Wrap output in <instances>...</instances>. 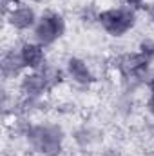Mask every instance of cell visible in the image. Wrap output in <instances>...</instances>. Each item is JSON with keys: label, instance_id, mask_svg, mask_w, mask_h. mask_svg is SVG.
I'll return each instance as SVG.
<instances>
[{"label": "cell", "instance_id": "cell-3", "mask_svg": "<svg viewBox=\"0 0 154 156\" xmlns=\"http://www.w3.org/2000/svg\"><path fill=\"white\" fill-rule=\"evenodd\" d=\"M64 33H65V20L60 13H54V11L44 13L33 29L35 42H38L44 47L53 45L56 40L64 37Z\"/></svg>", "mask_w": 154, "mask_h": 156}, {"label": "cell", "instance_id": "cell-15", "mask_svg": "<svg viewBox=\"0 0 154 156\" xmlns=\"http://www.w3.org/2000/svg\"><path fill=\"white\" fill-rule=\"evenodd\" d=\"M147 111L154 116V96H149V100H147Z\"/></svg>", "mask_w": 154, "mask_h": 156}, {"label": "cell", "instance_id": "cell-10", "mask_svg": "<svg viewBox=\"0 0 154 156\" xmlns=\"http://www.w3.org/2000/svg\"><path fill=\"white\" fill-rule=\"evenodd\" d=\"M40 71L44 73V76H45V80H47V83H49L51 89L64 82V71H62L60 67H56V66H49V64H45Z\"/></svg>", "mask_w": 154, "mask_h": 156}, {"label": "cell", "instance_id": "cell-14", "mask_svg": "<svg viewBox=\"0 0 154 156\" xmlns=\"http://www.w3.org/2000/svg\"><path fill=\"white\" fill-rule=\"evenodd\" d=\"M147 87H149L151 96H154V73H151V75H149V78H147Z\"/></svg>", "mask_w": 154, "mask_h": 156}, {"label": "cell", "instance_id": "cell-4", "mask_svg": "<svg viewBox=\"0 0 154 156\" xmlns=\"http://www.w3.org/2000/svg\"><path fill=\"white\" fill-rule=\"evenodd\" d=\"M114 66L118 67L120 75L131 82H147V78L151 75V62L140 51L125 53L118 56Z\"/></svg>", "mask_w": 154, "mask_h": 156}, {"label": "cell", "instance_id": "cell-8", "mask_svg": "<svg viewBox=\"0 0 154 156\" xmlns=\"http://www.w3.org/2000/svg\"><path fill=\"white\" fill-rule=\"evenodd\" d=\"M65 73L67 76L71 78L75 83L78 85H91L94 82V75L89 67V64L78 56H71L67 58V64H65Z\"/></svg>", "mask_w": 154, "mask_h": 156}, {"label": "cell", "instance_id": "cell-12", "mask_svg": "<svg viewBox=\"0 0 154 156\" xmlns=\"http://www.w3.org/2000/svg\"><path fill=\"white\" fill-rule=\"evenodd\" d=\"M143 11H145L147 18L151 20V24H154V2H149V4H145V5H143Z\"/></svg>", "mask_w": 154, "mask_h": 156}, {"label": "cell", "instance_id": "cell-9", "mask_svg": "<svg viewBox=\"0 0 154 156\" xmlns=\"http://www.w3.org/2000/svg\"><path fill=\"white\" fill-rule=\"evenodd\" d=\"M0 69H2L4 80H13V78H16V76H22L26 66H24L20 49H7V51L2 55Z\"/></svg>", "mask_w": 154, "mask_h": 156}, {"label": "cell", "instance_id": "cell-11", "mask_svg": "<svg viewBox=\"0 0 154 156\" xmlns=\"http://www.w3.org/2000/svg\"><path fill=\"white\" fill-rule=\"evenodd\" d=\"M138 51H140L149 62H152L154 60V40L152 38H143L140 42V45H138Z\"/></svg>", "mask_w": 154, "mask_h": 156}, {"label": "cell", "instance_id": "cell-1", "mask_svg": "<svg viewBox=\"0 0 154 156\" xmlns=\"http://www.w3.org/2000/svg\"><path fill=\"white\" fill-rule=\"evenodd\" d=\"M26 138L31 147L44 156H58L64 149V133L58 125L37 123L27 125Z\"/></svg>", "mask_w": 154, "mask_h": 156}, {"label": "cell", "instance_id": "cell-2", "mask_svg": "<svg viewBox=\"0 0 154 156\" xmlns=\"http://www.w3.org/2000/svg\"><path fill=\"white\" fill-rule=\"evenodd\" d=\"M96 20L107 35L120 38L136 26V9L129 5L107 7L96 15Z\"/></svg>", "mask_w": 154, "mask_h": 156}, {"label": "cell", "instance_id": "cell-13", "mask_svg": "<svg viewBox=\"0 0 154 156\" xmlns=\"http://www.w3.org/2000/svg\"><path fill=\"white\" fill-rule=\"evenodd\" d=\"M125 5H129L132 9H140L145 5V0H125Z\"/></svg>", "mask_w": 154, "mask_h": 156}, {"label": "cell", "instance_id": "cell-5", "mask_svg": "<svg viewBox=\"0 0 154 156\" xmlns=\"http://www.w3.org/2000/svg\"><path fill=\"white\" fill-rule=\"evenodd\" d=\"M49 83L42 71H27L20 76V93L29 100H38L49 91Z\"/></svg>", "mask_w": 154, "mask_h": 156}, {"label": "cell", "instance_id": "cell-6", "mask_svg": "<svg viewBox=\"0 0 154 156\" xmlns=\"http://www.w3.org/2000/svg\"><path fill=\"white\" fill-rule=\"evenodd\" d=\"M5 18H7V24L15 31H29V29H35V26L38 22L37 11L29 4H18L13 11H9L5 15Z\"/></svg>", "mask_w": 154, "mask_h": 156}, {"label": "cell", "instance_id": "cell-7", "mask_svg": "<svg viewBox=\"0 0 154 156\" xmlns=\"http://www.w3.org/2000/svg\"><path fill=\"white\" fill-rule=\"evenodd\" d=\"M20 55L26 69L29 71H40L45 66V51L38 42H24L20 45Z\"/></svg>", "mask_w": 154, "mask_h": 156}]
</instances>
